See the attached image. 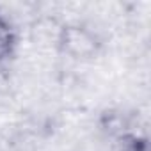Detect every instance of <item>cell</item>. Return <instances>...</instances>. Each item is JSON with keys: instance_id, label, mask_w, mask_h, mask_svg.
Returning <instances> with one entry per match:
<instances>
[{"instance_id": "3957f363", "label": "cell", "mask_w": 151, "mask_h": 151, "mask_svg": "<svg viewBox=\"0 0 151 151\" xmlns=\"http://www.w3.org/2000/svg\"><path fill=\"white\" fill-rule=\"evenodd\" d=\"M121 151H149L147 139L137 133H126L121 137Z\"/></svg>"}, {"instance_id": "6da1fadb", "label": "cell", "mask_w": 151, "mask_h": 151, "mask_svg": "<svg viewBox=\"0 0 151 151\" xmlns=\"http://www.w3.org/2000/svg\"><path fill=\"white\" fill-rule=\"evenodd\" d=\"M55 48L73 60H91L100 55L103 41L91 27L71 22L59 27Z\"/></svg>"}, {"instance_id": "7a4b0ae2", "label": "cell", "mask_w": 151, "mask_h": 151, "mask_svg": "<svg viewBox=\"0 0 151 151\" xmlns=\"http://www.w3.org/2000/svg\"><path fill=\"white\" fill-rule=\"evenodd\" d=\"M18 46V34L9 18L0 11V66L7 62Z\"/></svg>"}]
</instances>
